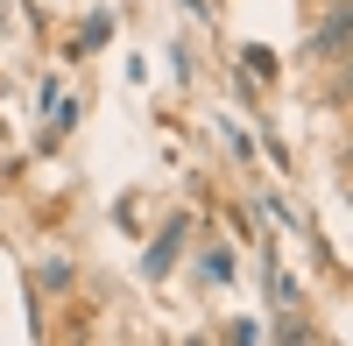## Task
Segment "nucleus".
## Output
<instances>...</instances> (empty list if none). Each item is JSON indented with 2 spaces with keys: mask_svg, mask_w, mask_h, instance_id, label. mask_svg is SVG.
Returning <instances> with one entry per match:
<instances>
[{
  "mask_svg": "<svg viewBox=\"0 0 353 346\" xmlns=\"http://www.w3.org/2000/svg\"><path fill=\"white\" fill-rule=\"evenodd\" d=\"M353 36V0H332V8H325V21H318L311 28V36H304V57H311V64H332V50Z\"/></svg>",
  "mask_w": 353,
  "mask_h": 346,
  "instance_id": "nucleus-1",
  "label": "nucleus"
},
{
  "mask_svg": "<svg viewBox=\"0 0 353 346\" xmlns=\"http://www.w3.org/2000/svg\"><path fill=\"white\" fill-rule=\"evenodd\" d=\"M276 346H325V339H318V325L304 318L297 304H290V311H283V325H276Z\"/></svg>",
  "mask_w": 353,
  "mask_h": 346,
  "instance_id": "nucleus-2",
  "label": "nucleus"
},
{
  "mask_svg": "<svg viewBox=\"0 0 353 346\" xmlns=\"http://www.w3.org/2000/svg\"><path fill=\"white\" fill-rule=\"evenodd\" d=\"M325 106H353V64L339 78H325Z\"/></svg>",
  "mask_w": 353,
  "mask_h": 346,
  "instance_id": "nucleus-3",
  "label": "nucleus"
},
{
  "mask_svg": "<svg viewBox=\"0 0 353 346\" xmlns=\"http://www.w3.org/2000/svg\"><path fill=\"white\" fill-rule=\"evenodd\" d=\"M241 64H248L254 78H269V71H276V57H269V50H241Z\"/></svg>",
  "mask_w": 353,
  "mask_h": 346,
  "instance_id": "nucleus-4",
  "label": "nucleus"
},
{
  "mask_svg": "<svg viewBox=\"0 0 353 346\" xmlns=\"http://www.w3.org/2000/svg\"><path fill=\"white\" fill-rule=\"evenodd\" d=\"M205 276H212V283H226V276H233V262H226V247H212V254H205Z\"/></svg>",
  "mask_w": 353,
  "mask_h": 346,
  "instance_id": "nucleus-5",
  "label": "nucleus"
},
{
  "mask_svg": "<svg viewBox=\"0 0 353 346\" xmlns=\"http://www.w3.org/2000/svg\"><path fill=\"white\" fill-rule=\"evenodd\" d=\"M339 170H353V141H346V149H339Z\"/></svg>",
  "mask_w": 353,
  "mask_h": 346,
  "instance_id": "nucleus-6",
  "label": "nucleus"
}]
</instances>
